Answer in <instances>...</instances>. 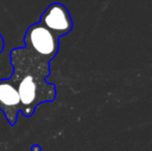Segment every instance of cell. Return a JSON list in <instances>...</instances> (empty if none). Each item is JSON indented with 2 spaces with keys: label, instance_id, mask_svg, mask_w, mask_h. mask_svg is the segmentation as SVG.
Returning a JSON list of instances; mask_svg holds the SVG:
<instances>
[{
  "label": "cell",
  "instance_id": "obj_6",
  "mask_svg": "<svg viewBox=\"0 0 152 151\" xmlns=\"http://www.w3.org/2000/svg\"><path fill=\"white\" fill-rule=\"evenodd\" d=\"M31 151H42V148L39 145H33L31 147Z\"/></svg>",
  "mask_w": 152,
  "mask_h": 151
},
{
  "label": "cell",
  "instance_id": "obj_1",
  "mask_svg": "<svg viewBox=\"0 0 152 151\" xmlns=\"http://www.w3.org/2000/svg\"><path fill=\"white\" fill-rule=\"evenodd\" d=\"M10 63L14 71L10 79L19 92L21 112L25 117L32 116L40 104L54 101L56 87L46 82L50 75L49 61L23 47L12 50Z\"/></svg>",
  "mask_w": 152,
  "mask_h": 151
},
{
  "label": "cell",
  "instance_id": "obj_5",
  "mask_svg": "<svg viewBox=\"0 0 152 151\" xmlns=\"http://www.w3.org/2000/svg\"><path fill=\"white\" fill-rule=\"evenodd\" d=\"M3 49H4V39L2 37V35L0 34V54L3 52Z\"/></svg>",
  "mask_w": 152,
  "mask_h": 151
},
{
  "label": "cell",
  "instance_id": "obj_4",
  "mask_svg": "<svg viewBox=\"0 0 152 151\" xmlns=\"http://www.w3.org/2000/svg\"><path fill=\"white\" fill-rule=\"evenodd\" d=\"M0 110L3 112L8 123L14 126L18 113L21 112V98L10 79L0 80Z\"/></svg>",
  "mask_w": 152,
  "mask_h": 151
},
{
  "label": "cell",
  "instance_id": "obj_3",
  "mask_svg": "<svg viewBox=\"0 0 152 151\" xmlns=\"http://www.w3.org/2000/svg\"><path fill=\"white\" fill-rule=\"evenodd\" d=\"M39 23L57 37L69 33L72 29V20L67 8L61 3H52L40 16Z\"/></svg>",
  "mask_w": 152,
  "mask_h": 151
},
{
  "label": "cell",
  "instance_id": "obj_2",
  "mask_svg": "<svg viewBox=\"0 0 152 151\" xmlns=\"http://www.w3.org/2000/svg\"><path fill=\"white\" fill-rule=\"evenodd\" d=\"M25 47L50 62L59 50V37L53 34L39 22L31 25L24 35Z\"/></svg>",
  "mask_w": 152,
  "mask_h": 151
}]
</instances>
